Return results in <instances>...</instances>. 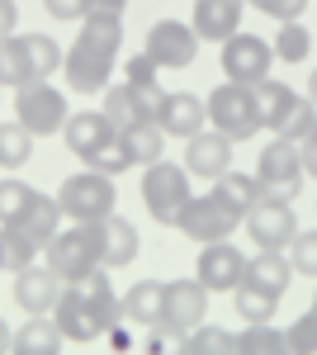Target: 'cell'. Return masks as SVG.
Returning <instances> with one entry per match:
<instances>
[{
  "instance_id": "obj_1",
  "label": "cell",
  "mask_w": 317,
  "mask_h": 355,
  "mask_svg": "<svg viewBox=\"0 0 317 355\" xmlns=\"http://www.w3.org/2000/svg\"><path fill=\"white\" fill-rule=\"evenodd\" d=\"M123 48V15H85L76 43L62 57V76L71 95H105Z\"/></svg>"
},
{
  "instance_id": "obj_2",
  "label": "cell",
  "mask_w": 317,
  "mask_h": 355,
  "mask_svg": "<svg viewBox=\"0 0 317 355\" xmlns=\"http://www.w3.org/2000/svg\"><path fill=\"white\" fill-rule=\"evenodd\" d=\"M53 318H57V327H62V336L67 341H80V346L109 336L114 322H123V294H114L109 266L90 270L85 279H71L62 289V299H57Z\"/></svg>"
},
{
  "instance_id": "obj_3",
  "label": "cell",
  "mask_w": 317,
  "mask_h": 355,
  "mask_svg": "<svg viewBox=\"0 0 317 355\" xmlns=\"http://www.w3.org/2000/svg\"><path fill=\"white\" fill-rule=\"evenodd\" d=\"M251 90H256L261 133L289 137V142H303V137H308V128H313V119H317V105H313V100H303L293 85L275 81V76H265V81L251 85Z\"/></svg>"
},
{
  "instance_id": "obj_4",
  "label": "cell",
  "mask_w": 317,
  "mask_h": 355,
  "mask_svg": "<svg viewBox=\"0 0 317 355\" xmlns=\"http://www.w3.org/2000/svg\"><path fill=\"white\" fill-rule=\"evenodd\" d=\"M204 110H209V128L218 133H228L232 142H246V137L261 133V114H256V90L241 81H223L209 90V100H204Z\"/></svg>"
},
{
  "instance_id": "obj_5",
  "label": "cell",
  "mask_w": 317,
  "mask_h": 355,
  "mask_svg": "<svg viewBox=\"0 0 317 355\" xmlns=\"http://www.w3.org/2000/svg\"><path fill=\"white\" fill-rule=\"evenodd\" d=\"M43 256H48V266H53L67 284H71V279H85L90 270H100V266H105V251H100V227H95V223L62 227L53 242L43 246Z\"/></svg>"
},
{
  "instance_id": "obj_6",
  "label": "cell",
  "mask_w": 317,
  "mask_h": 355,
  "mask_svg": "<svg viewBox=\"0 0 317 355\" xmlns=\"http://www.w3.org/2000/svg\"><path fill=\"white\" fill-rule=\"evenodd\" d=\"M57 204H62V214H67L71 223H100L105 214H114V204H119V194H114V175L95 171V166H85L80 175H67V180H62Z\"/></svg>"
},
{
  "instance_id": "obj_7",
  "label": "cell",
  "mask_w": 317,
  "mask_h": 355,
  "mask_svg": "<svg viewBox=\"0 0 317 355\" xmlns=\"http://www.w3.org/2000/svg\"><path fill=\"white\" fill-rule=\"evenodd\" d=\"M189 171L175 162H152L147 166V175H142V204H147V214L161 223V227H175L180 214H185L189 204Z\"/></svg>"
},
{
  "instance_id": "obj_8",
  "label": "cell",
  "mask_w": 317,
  "mask_h": 355,
  "mask_svg": "<svg viewBox=\"0 0 317 355\" xmlns=\"http://www.w3.org/2000/svg\"><path fill=\"white\" fill-rule=\"evenodd\" d=\"M303 152H298V142L289 137H275V142H265L261 147V162H256V180H261V190L270 199H284L293 204L298 194H303Z\"/></svg>"
},
{
  "instance_id": "obj_9",
  "label": "cell",
  "mask_w": 317,
  "mask_h": 355,
  "mask_svg": "<svg viewBox=\"0 0 317 355\" xmlns=\"http://www.w3.org/2000/svg\"><path fill=\"white\" fill-rule=\"evenodd\" d=\"M175 227H180L194 246L228 242V237L241 227V214L228 204V199H218L213 190H204V194H189V204H185V214H180V223H175Z\"/></svg>"
},
{
  "instance_id": "obj_10",
  "label": "cell",
  "mask_w": 317,
  "mask_h": 355,
  "mask_svg": "<svg viewBox=\"0 0 317 355\" xmlns=\"http://www.w3.org/2000/svg\"><path fill=\"white\" fill-rule=\"evenodd\" d=\"M67 114H71V110H67V95H62L53 81H28V85L15 90V119H19L33 137L62 133Z\"/></svg>"
},
{
  "instance_id": "obj_11",
  "label": "cell",
  "mask_w": 317,
  "mask_h": 355,
  "mask_svg": "<svg viewBox=\"0 0 317 355\" xmlns=\"http://www.w3.org/2000/svg\"><path fill=\"white\" fill-rule=\"evenodd\" d=\"M142 53L152 57L161 71H185L189 62L199 57V33H194V24H180V19H157L147 28Z\"/></svg>"
},
{
  "instance_id": "obj_12",
  "label": "cell",
  "mask_w": 317,
  "mask_h": 355,
  "mask_svg": "<svg viewBox=\"0 0 317 355\" xmlns=\"http://www.w3.org/2000/svg\"><path fill=\"white\" fill-rule=\"evenodd\" d=\"M270 67H275V48L256 38V33H232V38H223V76L228 81H241V85H261L270 76Z\"/></svg>"
},
{
  "instance_id": "obj_13",
  "label": "cell",
  "mask_w": 317,
  "mask_h": 355,
  "mask_svg": "<svg viewBox=\"0 0 317 355\" xmlns=\"http://www.w3.org/2000/svg\"><path fill=\"white\" fill-rule=\"evenodd\" d=\"M204 318H209V289L199 284V275L194 279H171L166 284V308H161V327L171 336H189Z\"/></svg>"
},
{
  "instance_id": "obj_14",
  "label": "cell",
  "mask_w": 317,
  "mask_h": 355,
  "mask_svg": "<svg viewBox=\"0 0 317 355\" xmlns=\"http://www.w3.org/2000/svg\"><path fill=\"white\" fill-rule=\"evenodd\" d=\"M241 223H246L251 242H256V246H270V251H289V242L298 237V214H293V204L270 199V194H265V199Z\"/></svg>"
},
{
  "instance_id": "obj_15",
  "label": "cell",
  "mask_w": 317,
  "mask_h": 355,
  "mask_svg": "<svg viewBox=\"0 0 317 355\" xmlns=\"http://www.w3.org/2000/svg\"><path fill=\"white\" fill-rule=\"evenodd\" d=\"M232 137L218 133V128H199L194 137H185V171L189 175H204V180H218L228 166H232Z\"/></svg>"
},
{
  "instance_id": "obj_16",
  "label": "cell",
  "mask_w": 317,
  "mask_h": 355,
  "mask_svg": "<svg viewBox=\"0 0 317 355\" xmlns=\"http://www.w3.org/2000/svg\"><path fill=\"white\" fill-rule=\"evenodd\" d=\"M62 289H67V279L53 270V266H24V270H15V303L24 308V313H53L57 299H62Z\"/></svg>"
},
{
  "instance_id": "obj_17",
  "label": "cell",
  "mask_w": 317,
  "mask_h": 355,
  "mask_svg": "<svg viewBox=\"0 0 317 355\" xmlns=\"http://www.w3.org/2000/svg\"><path fill=\"white\" fill-rule=\"evenodd\" d=\"M241 275H246V256H241V246H232V237L228 242H204V251H199V284L204 289H237Z\"/></svg>"
},
{
  "instance_id": "obj_18",
  "label": "cell",
  "mask_w": 317,
  "mask_h": 355,
  "mask_svg": "<svg viewBox=\"0 0 317 355\" xmlns=\"http://www.w3.org/2000/svg\"><path fill=\"white\" fill-rule=\"evenodd\" d=\"M100 110L109 114V123H114L119 133H128V128H137V123H152V119H157V105H152L132 81H119V85L109 81L105 85V105H100Z\"/></svg>"
},
{
  "instance_id": "obj_19",
  "label": "cell",
  "mask_w": 317,
  "mask_h": 355,
  "mask_svg": "<svg viewBox=\"0 0 317 355\" xmlns=\"http://www.w3.org/2000/svg\"><path fill=\"white\" fill-rule=\"evenodd\" d=\"M119 133L114 123H109L105 110H80V114H67V123H62V137H67V147H71V157L80 162H90L100 147H105L109 137Z\"/></svg>"
},
{
  "instance_id": "obj_20",
  "label": "cell",
  "mask_w": 317,
  "mask_h": 355,
  "mask_svg": "<svg viewBox=\"0 0 317 355\" xmlns=\"http://www.w3.org/2000/svg\"><path fill=\"white\" fill-rule=\"evenodd\" d=\"M157 123L166 137H194L204 123H209V110H204V100L199 95H189V90H175V95H166L157 105Z\"/></svg>"
},
{
  "instance_id": "obj_21",
  "label": "cell",
  "mask_w": 317,
  "mask_h": 355,
  "mask_svg": "<svg viewBox=\"0 0 317 355\" xmlns=\"http://www.w3.org/2000/svg\"><path fill=\"white\" fill-rule=\"evenodd\" d=\"M241 5L246 0H194L189 24L199 33V43H223L241 28Z\"/></svg>"
},
{
  "instance_id": "obj_22",
  "label": "cell",
  "mask_w": 317,
  "mask_h": 355,
  "mask_svg": "<svg viewBox=\"0 0 317 355\" xmlns=\"http://www.w3.org/2000/svg\"><path fill=\"white\" fill-rule=\"evenodd\" d=\"M95 227H100V251H105V266H109V270H123V266H132V261H137L142 237H137V227H132L128 218L105 214Z\"/></svg>"
},
{
  "instance_id": "obj_23",
  "label": "cell",
  "mask_w": 317,
  "mask_h": 355,
  "mask_svg": "<svg viewBox=\"0 0 317 355\" xmlns=\"http://www.w3.org/2000/svg\"><path fill=\"white\" fill-rule=\"evenodd\" d=\"M62 327H57L53 313H28L24 327H15V341H10V351L15 355H57L62 351Z\"/></svg>"
},
{
  "instance_id": "obj_24",
  "label": "cell",
  "mask_w": 317,
  "mask_h": 355,
  "mask_svg": "<svg viewBox=\"0 0 317 355\" xmlns=\"http://www.w3.org/2000/svg\"><path fill=\"white\" fill-rule=\"evenodd\" d=\"M62 218H67V214H62V204H57L53 194H38V199H33V204H28V209H24L15 223H10V227H19L28 242L43 251V246H48L57 232H62Z\"/></svg>"
},
{
  "instance_id": "obj_25",
  "label": "cell",
  "mask_w": 317,
  "mask_h": 355,
  "mask_svg": "<svg viewBox=\"0 0 317 355\" xmlns=\"http://www.w3.org/2000/svg\"><path fill=\"white\" fill-rule=\"evenodd\" d=\"M241 279H251V284H261V289H270V294H289V279H293V261L289 251H270V246H261L251 261H246V275Z\"/></svg>"
},
{
  "instance_id": "obj_26",
  "label": "cell",
  "mask_w": 317,
  "mask_h": 355,
  "mask_svg": "<svg viewBox=\"0 0 317 355\" xmlns=\"http://www.w3.org/2000/svg\"><path fill=\"white\" fill-rule=\"evenodd\" d=\"M161 308H166V284L161 279H137L123 294V318L137 327H161Z\"/></svg>"
},
{
  "instance_id": "obj_27",
  "label": "cell",
  "mask_w": 317,
  "mask_h": 355,
  "mask_svg": "<svg viewBox=\"0 0 317 355\" xmlns=\"http://www.w3.org/2000/svg\"><path fill=\"white\" fill-rule=\"evenodd\" d=\"M213 194H218V199H228V204L237 209L241 218H246V214H251V209H256V204L265 199L261 180H256V171L246 175V171H232V166H228V171L213 180Z\"/></svg>"
},
{
  "instance_id": "obj_28",
  "label": "cell",
  "mask_w": 317,
  "mask_h": 355,
  "mask_svg": "<svg viewBox=\"0 0 317 355\" xmlns=\"http://www.w3.org/2000/svg\"><path fill=\"white\" fill-rule=\"evenodd\" d=\"M232 308H237L241 327H251V322H275V313H280V294H270V289H261V284L241 279L237 289H232Z\"/></svg>"
},
{
  "instance_id": "obj_29",
  "label": "cell",
  "mask_w": 317,
  "mask_h": 355,
  "mask_svg": "<svg viewBox=\"0 0 317 355\" xmlns=\"http://www.w3.org/2000/svg\"><path fill=\"white\" fill-rule=\"evenodd\" d=\"M19 43H24L33 81H53V71H62V57L67 53L53 43V33H19Z\"/></svg>"
},
{
  "instance_id": "obj_30",
  "label": "cell",
  "mask_w": 317,
  "mask_h": 355,
  "mask_svg": "<svg viewBox=\"0 0 317 355\" xmlns=\"http://www.w3.org/2000/svg\"><path fill=\"white\" fill-rule=\"evenodd\" d=\"M28 81H33V71H28L24 43H19V33H5L0 38V90H19Z\"/></svg>"
},
{
  "instance_id": "obj_31",
  "label": "cell",
  "mask_w": 317,
  "mask_h": 355,
  "mask_svg": "<svg viewBox=\"0 0 317 355\" xmlns=\"http://www.w3.org/2000/svg\"><path fill=\"white\" fill-rule=\"evenodd\" d=\"M270 48H275V62H308L313 53V33L298 24V19H284V24L275 28V38H270Z\"/></svg>"
},
{
  "instance_id": "obj_32",
  "label": "cell",
  "mask_w": 317,
  "mask_h": 355,
  "mask_svg": "<svg viewBox=\"0 0 317 355\" xmlns=\"http://www.w3.org/2000/svg\"><path fill=\"white\" fill-rule=\"evenodd\" d=\"M123 142H128L132 166H152V162H161V152H166V133H161L157 119H152V123H137V128H128V133H123Z\"/></svg>"
},
{
  "instance_id": "obj_33",
  "label": "cell",
  "mask_w": 317,
  "mask_h": 355,
  "mask_svg": "<svg viewBox=\"0 0 317 355\" xmlns=\"http://www.w3.org/2000/svg\"><path fill=\"white\" fill-rule=\"evenodd\" d=\"M28 157H33V133L19 119L0 123V171H19V166H28Z\"/></svg>"
},
{
  "instance_id": "obj_34",
  "label": "cell",
  "mask_w": 317,
  "mask_h": 355,
  "mask_svg": "<svg viewBox=\"0 0 317 355\" xmlns=\"http://www.w3.org/2000/svg\"><path fill=\"white\" fill-rule=\"evenodd\" d=\"M180 351H189V355H237V336L223 331V327L199 322L189 336H180Z\"/></svg>"
},
{
  "instance_id": "obj_35",
  "label": "cell",
  "mask_w": 317,
  "mask_h": 355,
  "mask_svg": "<svg viewBox=\"0 0 317 355\" xmlns=\"http://www.w3.org/2000/svg\"><path fill=\"white\" fill-rule=\"evenodd\" d=\"M237 351L241 355H280V351H289V336L280 327H270V322H251L237 336Z\"/></svg>"
},
{
  "instance_id": "obj_36",
  "label": "cell",
  "mask_w": 317,
  "mask_h": 355,
  "mask_svg": "<svg viewBox=\"0 0 317 355\" xmlns=\"http://www.w3.org/2000/svg\"><path fill=\"white\" fill-rule=\"evenodd\" d=\"M0 242H5V270H10V275L38 261V246L28 242L19 227H10V223H0Z\"/></svg>"
},
{
  "instance_id": "obj_37",
  "label": "cell",
  "mask_w": 317,
  "mask_h": 355,
  "mask_svg": "<svg viewBox=\"0 0 317 355\" xmlns=\"http://www.w3.org/2000/svg\"><path fill=\"white\" fill-rule=\"evenodd\" d=\"M33 199H38V190H33L28 180H15V175L0 180V223H15Z\"/></svg>"
},
{
  "instance_id": "obj_38",
  "label": "cell",
  "mask_w": 317,
  "mask_h": 355,
  "mask_svg": "<svg viewBox=\"0 0 317 355\" xmlns=\"http://www.w3.org/2000/svg\"><path fill=\"white\" fill-rule=\"evenodd\" d=\"M157 71H161V67H157V62H152V57H147V53L128 57V81L137 85V90H142V95L152 100V105H161V100H166V90H161Z\"/></svg>"
},
{
  "instance_id": "obj_39",
  "label": "cell",
  "mask_w": 317,
  "mask_h": 355,
  "mask_svg": "<svg viewBox=\"0 0 317 355\" xmlns=\"http://www.w3.org/2000/svg\"><path fill=\"white\" fill-rule=\"evenodd\" d=\"M85 166H95V171H105V175H123V171L132 166V157H128V142H123V133H114V137L105 142V147H100V152H95V157L85 162Z\"/></svg>"
},
{
  "instance_id": "obj_40",
  "label": "cell",
  "mask_w": 317,
  "mask_h": 355,
  "mask_svg": "<svg viewBox=\"0 0 317 355\" xmlns=\"http://www.w3.org/2000/svg\"><path fill=\"white\" fill-rule=\"evenodd\" d=\"M289 261H293V275H308V279H317V227L298 232V237L289 242Z\"/></svg>"
},
{
  "instance_id": "obj_41",
  "label": "cell",
  "mask_w": 317,
  "mask_h": 355,
  "mask_svg": "<svg viewBox=\"0 0 317 355\" xmlns=\"http://www.w3.org/2000/svg\"><path fill=\"white\" fill-rule=\"evenodd\" d=\"M284 336H289V351L298 355H317V308H308L293 327H284Z\"/></svg>"
},
{
  "instance_id": "obj_42",
  "label": "cell",
  "mask_w": 317,
  "mask_h": 355,
  "mask_svg": "<svg viewBox=\"0 0 317 355\" xmlns=\"http://www.w3.org/2000/svg\"><path fill=\"white\" fill-rule=\"evenodd\" d=\"M246 5H256L265 19H275V24H284V19H303V10H308V0H246Z\"/></svg>"
},
{
  "instance_id": "obj_43",
  "label": "cell",
  "mask_w": 317,
  "mask_h": 355,
  "mask_svg": "<svg viewBox=\"0 0 317 355\" xmlns=\"http://www.w3.org/2000/svg\"><path fill=\"white\" fill-rule=\"evenodd\" d=\"M43 15L57 24H71V19H85V0H43Z\"/></svg>"
},
{
  "instance_id": "obj_44",
  "label": "cell",
  "mask_w": 317,
  "mask_h": 355,
  "mask_svg": "<svg viewBox=\"0 0 317 355\" xmlns=\"http://www.w3.org/2000/svg\"><path fill=\"white\" fill-rule=\"evenodd\" d=\"M298 152H303V171L317 175V119H313V128H308V137L298 142Z\"/></svg>"
},
{
  "instance_id": "obj_45",
  "label": "cell",
  "mask_w": 317,
  "mask_h": 355,
  "mask_svg": "<svg viewBox=\"0 0 317 355\" xmlns=\"http://www.w3.org/2000/svg\"><path fill=\"white\" fill-rule=\"evenodd\" d=\"M128 0H85V15H123Z\"/></svg>"
},
{
  "instance_id": "obj_46",
  "label": "cell",
  "mask_w": 317,
  "mask_h": 355,
  "mask_svg": "<svg viewBox=\"0 0 317 355\" xmlns=\"http://www.w3.org/2000/svg\"><path fill=\"white\" fill-rule=\"evenodd\" d=\"M15 24H19V5L15 0H0V38L15 33Z\"/></svg>"
},
{
  "instance_id": "obj_47",
  "label": "cell",
  "mask_w": 317,
  "mask_h": 355,
  "mask_svg": "<svg viewBox=\"0 0 317 355\" xmlns=\"http://www.w3.org/2000/svg\"><path fill=\"white\" fill-rule=\"evenodd\" d=\"M10 341H15V331H10V327H5V318H0V355H5V351H10Z\"/></svg>"
},
{
  "instance_id": "obj_48",
  "label": "cell",
  "mask_w": 317,
  "mask_h": 355,
  "mask_svg": "<svg viewBox=\"0 0 317 355\" xmlns=\"http://www.w3.org/2000/svg\"><path fill=\"white\" fill-rule=\"evenodd\" d=\"M308 100L317 105V67H313V76H308Z\"/></svg>"
},
{
  "instance_id": "obj_49",
  "label": "cell",
  "mask_w": 317,
  "mask_h": 355,
  "mask_svg": "<svg viewBox=\"0 0 317 355\" xmlns=\"http://www.w3.org/2000/svg\"><path fill=\"white\" fill-rule=\"evenodd\" d=\"M0 270H5V242H0Z\"/></svg>"
},
{
  "instance_id": "obj_50",
  "label": "cell",
  "mask_w": 317,
  "mask_h": 355,
  "mask_svg": "<svg viewBox=\"0 0 317 355\" xmlns=\"http://www.w3.org/2000/svg\"><path fill=\"white\" fill-rule=\"evenodd\" d=\"M313 284H317V279H313ZM313 308H317V289H313Z\"/></svg>"
}]
</instances>
